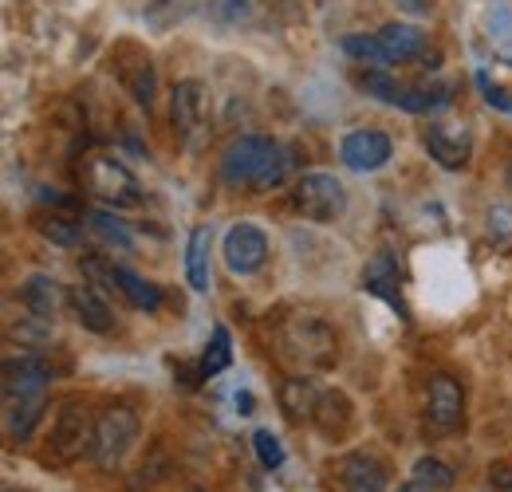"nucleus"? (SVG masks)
Masks as SVG:
<instances>
[{"label":"nucleus","instance_id":"obj_1","mask_svg":"<svg viewBox=\"0 0 512 492\" xmlns=\"http://www.w3.org/2000/svg\"><path fill=\"white\" fill-rule=\"evenodd\" d=\"M292 174V150L264 134H241L221 158V182L249 193H268Z\"/></svg>","mask_w":512,"mask_h":492},{"label":"nucleus","instance_id":"obj_2","mask_svg":"<svg viewBox=\"0 0 512 492\" xmlns=\"http://www.w3.org/2000/svg\"><path fill=\"white\" fill-rule=\"evenodd\" d=\"M276 339H280V355L300 363L304 370L331 367L335 355H339V339H335V331L323 323L320 315H292V319H284Z\"/></svg>","mask_w":512,"mask_h":492},{"label":"nucleus","instance_id":"obj_3","mask_svg":"<svg viewBox=\"0 0 512 492\" xmlns=\"http://www.w3.org/2000/svg\"><path fill=\"white\" fill-rule=\"evenodd\" d=\"M359 87L367 95H375L379 103H390V107L410 111V115H434V111H446L449 103H453V87L449 83H438V87H402L386 71H379V67H371L359 79Z\"/></svg>","mask_w":512,"mask_h":492},{"label":"nucleus","instance_id":"obj_4","mask_svg":"<svg viewBox=\"0 0 512 492\" xmlns=\"http://www.w3.org/2000/svg\"><path fill=\"white\" fill-rule=\"evenodd\" d=\"M138 414L130 406H107L99 418H95V445H91V461L103 469V473H115L127 453L138 441Z\"/></svg>","mask_w":512,"mask_h":492},{"label":"nucleus","instance_id":"obj_5","mask_svg":"<svg viewBox=\"0 0 512 492\" xmlns=\"http://www.w3.org/2000/svg\"><path fill=\"white\" fill-rule=\"evenodd\" d=\"M83 185H87L99 201L119 205V209L142 201L138 178L130 174L123 162H115V158H107V154H91V158L83 162Z\"/></svg>","mask_w":512,"mask_h":492},{"label":"nucleus","instance_id":"obj_6","mask_svg":"<svg viewBox=\"0 0 512 492\" xmlns=\"http://www.w3.org/2000/svg\"><path fill=\"white\" fill-rule=\"evenodd\" d=\"M292 205L308 217V221H316V225H327V221H335L343 209H347V193H343V185L335 174H304L296 189H292Z\"/></svg>","mask_w":512,"mask_h":492},{"label":"nucleus","instance_id":"obj_7","mask_svg":"<svg viewBox=\"0 0 512 492\" xmlns=\"http://www.w3.org/2000/svg\"><path fill=\"white\" fill-rule=\"evenodd\" d=\"M52 445H56V457L60 461H79L83 453H91V445H95V422H91V414H87V406L79 398L64 402V410L56 414Z\"/></svg>","mask_w":512,"mask_h":492},{"label":"nucleus","instance_id":"obj_8","mask_svg":"<svg viewBox=\"0 0 512 492\" xmlns=\"http://www.w3.org/2000/svg\"><path fill=\"white\" fill-rule=\"evenodd\" d=\"M465 422V394L457 386V378L434 374L430 390H426V426L434 433H453Z\"/></svg>","mask_w":512,"mask_h":492},{"label":"nucleus","instance_id":"obj_9","mask_svg":"<svg viewBox=\"0 0 512 492\" xmlns=\"http://www.w3.org/2000/svg\"><path fill=\"white\" fill-rule=\"evenodd\" d=\"M394 154V142L383 130H351L343 142H339V158L347 170L355 174H371V170H383Z\"/></svg>","mask_w":512,"mask_h":492},{"label":"nucleus","instance_id":"obj_10","mask_svg":"<svg viewBox=\"0 0 512 492\" xmlns=\"http://www.w3.org/2000/svg\"><path fill=\"white\" fill-rule=\"evenodd\" d=\"M225 264H229V272L233 276H253L256 268L268 260V237L249 225V221H241V225H233L229 233H225Z\"/></svg>","mask_w":512,"mask_h":492},{"label":"nucleus","instance_id":"obj_11","mask_svg":"<svg viewBox=\"0 0 512 492\" xmlns=\"http://www.w3.org/2000/svg\"><path fill=\"white\" fill-rule=\"evenodd\" d=\"M52 367L40 355H20L4 363V402L12 398H48Z\"/></svg>","mask_w":512,"mask_h":492},{"label":"nucleus","instance_id":"obj_12","mask_svg":"<svg viewBox=\"0 0 512 492\" xmlns=\"http://www.w3.org/2000/svg\"><path fill=\"white\" fill-rule=\"evenodd\" d=\"M331 477L339 481L343 492H383L386 481H390L386 465L379 457H371V453H347V457H339L331 465Z\"/></svg>","mask_w":512,"mask_h":492},{"label":"nucleus","instance_id":"obj_13","mask_svg":"<svg viewBox=\"0 0 512 492\" xmlns=\"http://www.w3.org/2000/svg\"><path fill=\"white\" fill-rule=\"evenodd\" d=\"M170 115H174V126H178V138L193 150L197 146V134L205 130V87L197 79H182L174 87Z\"/></svg>","mask_w":512,"mask_h":492},{"label":"nucleus","instance_id":"obj_14","mask_svg":"<svg viewBox=\"0 0 512 492\" xmlns=\"http://www.w3.org/2000/svg\"><path fill=\"white\" fill-rule=\"evenodd\" d=\"M320 382L316 378H308V374H292V378H284V386H280V406H284V414L292 418V422H312L316 418V410H320Z\"/></svg>","mask_w":512,"mask_h":492},{"label":"nucleus","instance_id":"obj_15","mask_svg":"<svg viewBox=\"0 0 512 492\" xmlns=\"http://www.w3.org/2000/svg\"><path fill=\"white\" fill-rule=\"evenodd\" d=\"M422 142H426V150H430V158L438 162V166H446V170H465L469 166V134H461V130H446V126H426L422 130Z\"/></svg>","mask_w":512,"mask_h":492},{"label":"nucleus","instance_id":"obj_16","mask_svg":"<svg viewBox=\"0 0 512 492\" xmlns=\"http://www.w3.org/2000/svg\"><path fill=\"white\" fill-rule=\"evenodd\" d=\"M20 304L28 308V315H40V319L52 323V319L60 315V308H64V288H60L56 276L36 272V276L24 280V288H20Z\"/></svg>","mask_w":512,"mask_h":492},{"label":"nucleus","instance_id":"obj_17","mask_svg":"<svg viewBox=\"0 0 512 492\" xmlns=\"http://www.w3.org/2000/svg\"><path fill=\"white\" fill-rule=\"evenodd\" d=\"M363 288L375 292V296H383L386 304L398 308V315L406 319V304H402V296H398V260H394L390 252H375V256L367 260V268H363Z\"/></svg>","mask_w":512,"mask_h":492},{"label":"nucleus","instance_id":"obj_18","mask_svg":"<svg viewBox=\"0 0 512 492\" xmlns=\"http://www.w3.org/2000/svg\"><path fill=\"white\" fill-rule=\"evenodd\" d=\"M67 304L75 311L79 327H87V331H95V335H111V331H115V311L107 308V300H103L95 288L79 284V288L67 296Z\"/></svg>","mask_w":512,"mask_h":492},{"label":"nucleus","instance_id":"obj_19","mask_svg":"<svg viewBox=\"0 0 512 492\" xmlns=\"http://www.w3.org/2000/svg\"><path fill=\"white\" fill-rule=\"evenodd\" d=\"M379 44L386 48L390 63H410V60H422L426 56V32L418 24H386L379 32Z\"/></svg>","mask_w":512,"mask_h":492},{"label":"nucleus","instance_id":"obj_20","mask_svg":"<svg viewBox=\"0 0 512 492\" xmlns=\"http://www.w3.org/2000/svg\"><path fill=\"white\" fill-rule=\"evenodd\" d=\"M209 245H213L209 225H197L186 245V280L193 292H209Z\"/></svg>","mask_w":512,"mask_h":492},{"label":"nucleus","instance_id":"obj_21","mask_svg":"<svg viewBox=\"0 0 512 492\" xmlns=\"http://www.w3.org/2000/svg\"><path fill=\"white\" fill-rule=\"evenodd\" d=\"M44 406H48V398H12V402H4V430L12 441H24L32 426L44 418Z\"/></svg>","mask_w":512,"mask_h":492},{"label":"nucleus","instance_id":"obj_22","mask_svg":"<svg viewBox=\"0 0 512 492\" xmlns=\"http://www.w3.org/2000/svg\"><path fill=\"white\" fill-rule=\"evenodd\" d=\"M119 292L130 300V308H138V311L162 308V288L150 284V280H142L138 272H130V268H123V264H119Z\"/></svg>","mask_w":512,"mask_h":492},{"label":"nucleus","instance_id":"obj_23","mask_svg":"<svg viewBox=\"0 0 512 492\" xmlns=\"http://www.w3.org/2000/svg\"><path fill=\"white\" fill-rule=\"evenodd\" d=\"M323 433H343L351 426V402L339 394V390H327L320 398V410H316V418H312Z\"/></svg>","mask_w":512,"mask_h":492},{"label":"nucleus","instance_id":"obj_24","mask_svg":"<svg viewBox=\"0 0 512 492\" xmlns=\"http://www.w3.org/2000/svg\"><path fill=\"white\" fill-rule=\"evenodd\" d=\"M87 229H91L103 245L119 248V252H130V248H134V237L127 233V225L115 221L111 213H87Z\"/></svg>","mask_w":512,"mask_h":492},{"label":"nucleus","instance_id":"obj_25","mask_svg":"<svg viewBox=\"0 0 512 492\" xmlns=\"http://www.w3.org/2000/svg\"><path fill=\"white\" fill-rule=\"evenodd\" d=\"M229 363H233V339H229L225 327H213V343L201 355V378H213V374L229 370Z\"/></svg>","mask_w":512,"mask_h":492},{"label":"nucleus","instance_id":"obj_26","mask_svg":"<svg viewBox=\"0 0 512 492\" xmlns=\"http://www.w3.org/2000/svg\"><path fill=\"white\" fill-rule=\"evenodd\" d=\"M79 272L87 276V284H95L103 292H119V264L115 260H107V256H83L79 260Z\"/></svg>","mask_w":512,"mask_h":492},{"label":"nucleus","instance_id":"obj_27","mask_svg":"<svg viewBox=\"0 0 512 492\" xmlns=\"http://www.w3.org/2000/svg\"><path fill=\"white\" fill-rule=\"evenodd\" d=\"M343 52L351 60L367 63V67H379V71L390 67V56H386V48L379 44V36H347L343 40Z\"/></svg>","mask_w":512,"mask_h":492},{"label":"nucleus","instance_id":"obj_28","mask_svg":"<svg viewBox=\"0 0 512 492\" xmlns=\"http://www.w3.org/2000/svg\"><path fill=\"white\" fill-rule=\"evenodd\" d=\"M414 481L426 485L430 492H446L457 485V473L449 469L446 461H438V457H422V461L414 465Z\"/></svg>","mask_w":512,"mask_h":492},{"label":"nucleus","instance_id":"obj_29","mask_svg":"<svg viewBox=\"0 0 512 492\" xmlns=\"http://www.w3.org/2000/svg\"><path fill=\"white\" fill-rule=\"evenodd\" d=\"M130 95L142 103V107H154V91H158V79H154V63L142 60L134 71H127Z\"/></svg>","mask_w":512,"mask_h":492},{"label":"nucleus","instance_id":"obj_30","mask_svg":"<svg viewBox=\"0 0 512 492\" xmlns=\"http://www.w3.org/2000/svg\"><path fill=\"white\" fill-rule=\"evenodd\" d=\"M253 449H256V457H260L264 469H280V465H284V445H280V437H276L272 430H256Z\"/></svg>","mask_w":512,"mask_h":492},{"label":"nucleus","instance_id":"obj_31","mask_svg":"<svg viewBox=\"0 0 512 492\" xmlns=\"http://www.w3.org/2000/svg\"><path fill=\"white\" fill-rule=\"evenodd\" d=\"M40 233L60 248H71L79 241V229H75L71 221H64V217H44V221H40Z\"/></svg>","mask_w":512,"mask_h":492},{"label":"nucleus","instance_id":"obj_32","mask_svg":"<svg viewBox=\"0 0 512 492\" xmlns=\"http://www.w3.org/2000/svg\"><path fill=\"white\" fill-rule=\"evenodd\" d=\"M477 87H481V95H485V103H489V107H497V111H512V95L509 91H501L497 83H489V75H485V71H477Z\"/></svg>","mask_w":512,"mask_h":492},{"label":"nucleus","instance_id":"obj_33","mask_svg":"<svg viewBox=\"0 0 512 492\" xmlns=\"http://www.w3.org/2000/svg\"><path fill=\"white\" fill-rule=\"evenodd\" d=\"M489 489H493V492H512V465H505V461L489 465Z\"/></svg>","mask_w":512,"mask_h":492},{"label":"nucleus","instance_id":"obj_34","mask_svg":"<svg viewBox=\"0 0 512 492\" xmlns=\"http://www.w3.org/2000/svg\"><path fill=\"white\" fill-rule=\"evenodd\" d=\"M398 492H430V489H426V485H418V481H414V485H406V489H398Z\"/></svg>","mask_w":512,"mask_h":492},{"label":"nucleus","instance_id":"obj_35","mask_svg":"<svg viewBox=\"0 0 512 492\" xmlns=\"http://www.w3.org/2000/svg\"><path fill=\"white\" fill-rule=\"evenodd\" d=\"M505 182H509V193H512V162H509V174H505Z\"/></svg>","mask_w":512,"mask_h":492},{"label":"nucleus","instance_id":"obj_36","mask_svg":"<svg viewBox=\"0 0 512 492\" xmlns=\"http://www.w3.org/2000/svg\"><path fill=\"white\" fill-rule=\"evenodd\" d=\"M186 492H201V489H186Z\"/></svg>","mask_w":512,"mask_h":492},{"label":"nucleus","instance_id":"obj_37","mask_svg":"<svg viewBox=\"0 0 512 492\" xmlns=\"http://www.w3.org/2000/svg\"><path fill=\"white\" fill-rule=\"evenodd\" d=\"M8 492H12V489H8Z\"/></svg>","mask_w":512,"mask_h":492}]
</instances>
